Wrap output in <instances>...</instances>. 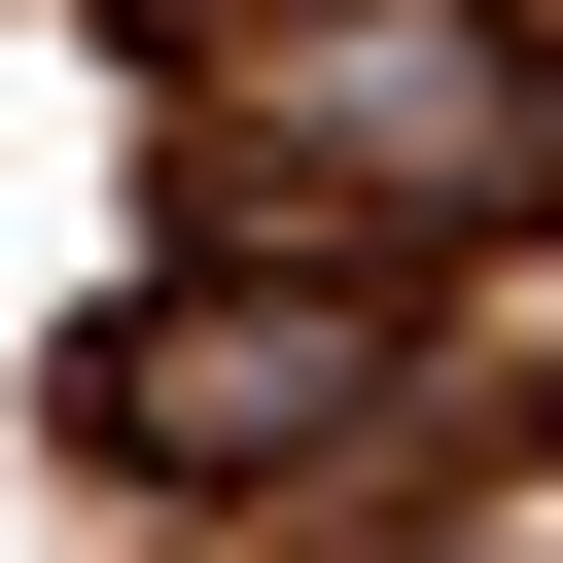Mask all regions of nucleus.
<instances>
[{"mask_svg": "<svg viewBox=\"0 0 563 563\" xmlns=\"http://www.w3.org/2000/svg\"><path fill=\"white\" fill-rule=\"evenodd\" d=\"M352 387H387V317H352V282H317V317H106V352H70V422H106V457H317Z\"/></svg>", "mask_w": 563, "mask_h": 563, "instance_id": "1", "label": "nucleus"}]
</instances>
